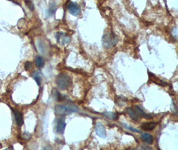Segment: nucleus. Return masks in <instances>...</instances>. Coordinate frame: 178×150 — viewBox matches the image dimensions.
Returning a JSON list of instances; mask_svg holds the SVG:
<instances>
[{
    "label": "nucleus",
    "instance_id": "20e7f679",
    "mask_svg": "<svg viewBox=\"0 0 178 150\" xmlns=\"http://www.w3.org/2000/svg\"><path fill=\"white\" fill-rule=\"evenodd\" d=\"M67 9L71 14L74 16H78L81 14V8L78 4L74 2H70L67 6Z\"/></svg>",
    "mask_w": 178,
    "mask_h": 150
},
{
    "label": "nucleus",
    "instance_id": "dca6fc26",
    "mask_svg": "<svg viewBox=\"0 0 178 150\" xmlns=\"http://www.w3.org/2000/svg\"><path fill=\"white\" fill-rule=\"evenodd\" d=\"M25 4L28 7V8L30 9L31 11H33L34 10V4L31 0H25Z\"/></svg>",
    "mask_w": 178,
    "mask_h": 150
},
{
    "label": "nucleus",
    "instance_id": "f3484780",
    "mask_svg": "<svg viewBox=\"0 0 178 150\" xmlns=\"http://www.w3.org/2000/svg\"><path fill=\"white\" fill-rule=\"evenodd\" d=\"M32 68V63L30 61H27L25 63V70H30Z\"/></svg>",
    "mask_w": 178,
    "mask_h": 150
},
{
    "label": "nucleus",
    "instance_id": "0eeeda50",
    "mask_svg": "<svg viewBox=\"0 0 178 150\" xmlns=\"http://www.w3.org/2000/svg\"><path fill=\"white\" fill-rule=\"evenodd\" d=\"M14 112V115H15V119L16 121L17 125L19 127H22L23 124V115L20 111L17 110H12Z\"/></svg>",
    "mask_w": 178,
    "mask_h": 150
},
{
    "label": "nucleus",
    "instance_id": "9b49d317",
    "mask_svg": "<svg viewBox=\"0 0 178 150\" xmlns=\"http://www.w3.org/2000/svg\"><path fill=\"white\" fill-rule=\"evenodd\" d=\"M135 110L136 111V112L138 113V115H140V117H143L145 119H148V120H150V119L152 118V116L146 113L144 111H143L141 108L140 107V106H135Z\"/></svg>",
    "mask_w": 178,
    "mask_h": 150
},
{
    "label": "nucleus",
    "instance_id": "9d476101",
    "mask_svg": "<svg viewBox=\"0 0 178 150\" xmlns=\"http://www.w3.org/2000/svg\"><path fill=\"white\" fill-rule=\"evenodd\" d=\"M156 125L157 123L156 122H145L141 124V128H142L143 130L151 131L156 128Z\"/></svg>",
    "mask_w": 178,
    "mask_h": 150
},
{
    "label": "nucleus",
    "instance_id": "6e6552de",
    "mask_svg": "<svg viewBox=\"0 0 178 150\" xmlns=\"http://www.w3.org/2000/svg\"><path fill=\"white\" fill-rule=\"evenodd\" d=\"M125 112L129 115L130 117L134 121H138L139 118H140V115H138V113L136 112L135 109H133L132 107H127L125 109Z\"/></svg>",
    "mask_w": 178,
    "mask_h": 150
},
{
    "label": "nucleus",
    "instance_id": "1a4fd4ad",
    "mask_svg": "<svg viewBox=\"0 0 178 150\" xmlns=\"http://www.w3.org/2000/svg\"><path fill=\"white\" fill-rule=\"evenodd\" d=\"M65 123L64 119H59L57 121L56 125V131L59 134H63L65 131Z\"/></svg>",
    "mask_w": 178,
    "mask_h": 150
},
{
    "label": "nucleus",
    "instance_id": "ddd939ff",
    "mask_svg": "<svg viewBox=\"0 0 178 150\" xmlns=\"http://www.w3.org/2000/svg\"><path fill=\"white\" fill-rule=\"evenodd\" d=\"M104 116H106L107 118L110 119V120H116L118 118V113H114V112H106L103 113Z\"/></svg>",
    "mask_w": 178,
    "mask_h": 150
},
{
    "label": "nucleus",
    "instance_id": "2eb2a0df",
    "mask_svg": "<svg viewBox=\"0 0 178 150\" xmlns=\"http://www.w3.org/2000/svg\"><path fill=\"white\" fill-rule=\"evenodd\" d=\"M33 77L34 78V79L35 80V81L38 84V85H40L41 84V77L40 74L38 71L34 72L33 74Z\"/></svg>",
    "mask_w": 178,
    "mask_h": 150
},
{
    "label": "nucleus",
    "instance_id": "f257e3e1",
    "mask_svg": "<svg viewBox=\"0 0 178 150\" xmlns=\"http://www.w3.org/2000/svg\"><path fill=\"white\" fill-rule=\"evenodd\" d=\"M79 111V107L74 104L65 103L59 104L55 107V113L57 115H65L71 113H76Z\"/></svg>",
    "mask_w": 178,
    "mask_h": 150
},
{
    "label": "nucleus",
    "instance_id": "423d86ee",
    "mask_svg": "<svg viewBox=\"0 0 178 150\" xmlns=\"http://www.w3.org/2000/svg\"><path fill=\"white\" fill-rule=\"evenodd\" d=\"M96 133L99 137L101 138H106V131L105 127L102 125V123L98 122L96 125Z\"/></svg>",
    "mask_w": 178,
    "mask_h": 150
},
{
    "label": "nucleus",
    "instance_id": "f8f14e48",
    "mask_svg": "<svg viewBox=\"0 0 178 150\" xmlns=\"http://www.w3.org/2000/svg\"><path fill=\"white\" fill-rule=\"evenodd\" d=\"M141 138L143 141L148 144H151L153 142V137L150 133H143L141 136Z\"/></svg>",
    "mask_w": 178,
    "mask_h": 150
},
{
    "label": "nucleus",
    "instance_id": "f03ea898",
    "mask_svg": "<svg viewBox=\"0 0 178 150\" xmlns=\"http://www.w3.org/2000/svg\"><path fill=\"white\" fill-rule=\"evenodd\" d=\"M102 42H103V47L107 49L111 48L114 47L118 42V38L112 31L108 30V32L104 33L103 38H102Z\"/></svg>",
    "mask_w": 178,
    "mask_h": 150
},
{
    "label": "nucleus",
    "instance_id": "6ab92c4d",
    "mask_svg": "<svg viewBox=\"0 0 178 150\" xmlns=\"http://www.w3.org/2000/svg\"><path fill=\"white\" fill-rule=\"evenodd\" d=\"M124 125H125V127H126V128L128 129V130H131V131H133V132H137V133H140V130H136V129L133 128L132 127H131V126H128L127 125H126V124H124Z\"/></svg>",
    "mask_w": 178,
    "mask_h": 150
},
{
    "label": "nucleus",
    "instance_id": "4468645a",
    "mask_svg": "<svg viewBox=\"0 0 178 150\" xmlns=\"http://www.w3.org/2000/svg\"><path fill=\"white\" fill-rule=\"evenodd\" d=\"M35 64H36V66H37L38 68H41L44 66L45 62H44L43 59L41 58V56H38L35 59Z\"/></svg>",
    "mask_w": 178,
    "mask_h": 150
},
{
    "label": "nucleus",
    "instance_id": "aec40b11",
    "mask_svg": "<svg viewBox=\"0 0 178 150\" xmlns=\"http://www.w3.org/2000/svg\"><path fill=\"white\" fill-rule=\"evenodd\" d=\"M31 134L29 133H23V138L25 139H30L31 138Z\"/></svg>",
    "mask_w": 178,
    "mask_h": 150
},
{
    "label": "nucleus",
    "instance_id": "39448f33",
    "mask_svg": "<svg viewBox=\"0 0 178 150\" xmlns=\"http://www.w3.org/2000/svg\"><path fill=\"white\" fill-rule=\"evenodd\" d=\"M56 38L57 42L61 45H66L69 43L70 39L68 36L62 32H57L56 34Z\"/></svg>",
    "mask_w": 178,
    "mask_h": 150
},
{
    "label": "nucleus",
    "instance_id": "a211bd4d",
    "mask_svg": "<svg viewBox=\"0 0 178 150\" xmlns=\"http://www.w3.org/2000/svg\"><path fill=\"white\" fill-rule=\"evenodd\" d=\"M56 6V5L55 4H51L50 7H49V12H51V14H54V13L56 12V10L57 9V7Z\"/></svg>",
    "mask_w": 178,
    "mask_h": 150
},
{
    "label": "nucleus",
    "instance_id": "7ed1b4c3",
    "mask_svg": "<svg viewBox=\"0 0 178 150\" xmlns=\"http://www.w3.org/2000/svg\"><path fill=\"white\" fill-rule=\"evenodd\" d=\"M56 84L61 89H67L72 84V77L67 74H60L57 77Z\"/></svg>",
    "mask_w": 178,
    "mask_h": 150
}]
</instances>
